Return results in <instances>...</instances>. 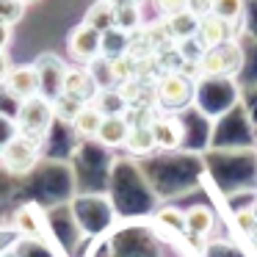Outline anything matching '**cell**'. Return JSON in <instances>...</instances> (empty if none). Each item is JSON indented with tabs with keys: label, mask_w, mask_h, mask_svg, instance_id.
Returning <instances> with one entry per match:
<instances>
[{
	"label": "cell",
	"mask_w": 257,
	"mask_h": 257,
	"mask_svg": "<svg viewBox=\"0 0 257 257\" xmlns=\"http://www.w3.org/2000/svg\"><path fill=\"white\" fill-rule=\"evenodd\" d=\"M14 122H17L20 136L25 139H34L42 144V139L47 136L50 124L56 122V113H53V102L47 97H31V100L20 102L17 111H14Z\"/></svg>",
	"instance_id": "cell-1"
},
{
	"label": "cell",
	"mask_w": 257,
	"mask_h": 257,
	"mask_svg": "<svg viewBox=\"0 0 257 257\" xmlns=\"http://www.w3.org/2000/svg\"><path fill=\"white\" fill-rule=\"evenodd\" d=\"M243 67V53L235 42H227L221 47L213 50H202V56L196 58V69L202 78H224V75H235Z\"/></svg>",
	"instance_id": "cell-2"
},
{
	"label": "cell",
	"mask_w": 257,
	"mask_h": 257,
	"mask_svg": "<svg viewBox=\"0 0 257 257\" xmlns=\"http://www.w3.org/2000/svg\"><path fill=\"white\" fill-rule=\"evenodd\" d=\"M39 161V141L25 139V136H14L3 150H0V163L12 174H28Z\"/></svg>",
	"instance_id": "cell-3"
},
{
	"label": "cell",
	"mask_w": 257,
	"mask_h": 257,
	"mask_svg": "<svg viewBox=\"0 0 257 257\" xmlns=\"http://www.w3.org/2000/svg\"><path fill=\"white\" fill-rule=\"evenodd\" d=\"M3 91L12 97L14 102H25L31 97H39L42 94V83H39V72H36L34 64H14L9 69L6 80H3Z\"/></svg>",
	"instance_id": "cell-4"
},
{
	"label": "cell",
	"mask_w": 257,
	"mask_h": 257,
	"mask_svg": "<svg viewBox=\"0 0 257 257\" xmlns=\"http://www.w3.org/2000/svg\"><path fill=\"white\" fill-rule=\"evenodd\" d=\"M67 50H69V56H72L75 61L91 64L94 58L102 56V34L94 31L91 25H86V23L75 25V28L69 31V36H67Z\"/></svg>",
	"instance_id": "cell-5"
},
{
	"label": "cell",
	"mask_w": 257,
	"mask_h": 257,
	"mask_svg": "<svg viewBox=\"0 0 257 257\" xmlns=\"http://www.w3.org/2000/svg\"><path fill=\"white\" fill-rule=\"evenodd\" d=\"M36 72H39V83H42V97L56 100L64 91V75H67V64L56 56V53H42L34 61Z\"/></svg>",
	"instance_id": "cell-6"
},
{
	"label": "cell",
	"mask_w": 257,
	"mask_h": 257,
	"mask_svg": "<svg viewBox=\"0 0 257 257\" xmlns=\"http://www.w3.org/2000/svg\"><path fill=\"white\" fill-rule=\"evenodd\" d=\"M155 97L163 108H183L191 100V83L180 72H163L155 86Z\"/></svg>",
	"instance_id": "cell-7"
},
{
	"label": "cell",
	"mask_w": 257,
	"mask_h": 257,
	"mask_svg": "<svg viewBox=\"0 0 257 257\" xmlns=\"http://www.w3.org/2000/svg\"><path fill=\"white\" fill-rule=\"evenodd\" d=\"M196 42L202 50H213L227 42H232V23L216 17V14H205L199 17V28H196Z\"/></svg>",
	"instance_id": "cell-8"
},
{
	"label": "cell",
	"mask_w": 257,
	"mask_h": 257,
	"mask_svg": "<svg viewBox=\"0 0 257 257\" xmlns=\"http://www.w3.org/2000/svg\"><path fill=\"white\" fill-rule=\"evenodd\" d=\"M64 94H72L83 102H94V97L100 94V89H97L89 67H67V75H64Z\"/></svg>",
	"instance_id": "cell-9"
},
{
	"label": "cell",
	"mask_w": 257,
	"mask_h": 257,
	"mask_svg": "<svg viewBox=\"0 0 257 257\" xmlns=\"http://www.w3.org/2000/svg\"><path fill=\"white\" fill-rule=\"evenodd\" d=\"M14 229H17L23 238H31V240L42 238V232H45V221H42V210L34 205V202L17 207V213H14Z\"/></svg>",
	"instance_id": "cell-10"
},
{
	"label": "cell",
	"mask_w": 257,
	"mask_h": 257,
	"mask_svg": "<svg viewBox=\"0 0 257 257\" xmlns=\"http://www.w3.org/2000/svg\"><path fill=\"white\" fill-rule=\"evenodd\" d=\"M130 133V122L124 119V113H108L100 124V133H97V141L105 147H124Z\"/></svg>",
	"instance_id": "cell-11"
},
{
	"label": "cell",
	"mask_w": 257,
	"mask_h": 257,
	"mask_svg": "<svg viewBox=\"0 0 257 257\" xmlns=\"http://www.w3.org/2000/svg\"><path fill=\"white\" fill-rule=\"evenodd\" d=\"M150 127L155 136V147H161V150H174L183 141V124L174 116H155Z\"/></svg>",
	"instance_id": "cell-12"
},
{
	"label": "cell",
	"mask_w": 257,
	"mask_h": 257,
	"mask_svg": "<svg viewBox=\"0 0 257 257\" xmlns=\"http://www.w3.org/2000/svg\"><path fill=\"white\" fill-rule=\"evenodd\" d=\"M102 119H105V113H102L100 108L94 105V102H86V105L80 108V113L75 116L72 127H75V133L83 136V139H97Z\"/></svg>",
	"instance_id": "cell-13"
},
{
	"label": "cell",
	"mask_w": 257,
	"mask_h": 257,
	"mask_svg": "<svg viewBox=\"0 0 257 257\" xmlns=\"http://www.w3.org/2000/svg\"><path fill=\"white\" fill-rule=\"evenodd\" d=\"M86 25H91L94 31H100V34H108V31L116 28V20H113V3H108V0H97V3H91L89 12H86L83 17Z\"/></svg>",
	"instance_id": "cell-14"
},
{
	"label": "cell",
	"mask_w": 257,
	"mask_h": 257,
	"mask_svg": "<svg viewBox=\"0 0 257 257\" xmlns=\"http://www.w3.org/2000/svg\"><path fill=\"white\" fill-rule=\"evenodd\" d=\"M196 28H199V17L188 9L166 17V31L172 39H191V36H196Z\"/></svg>",
	"instance_id": "cell-15"
},
{
	"label": "cell",
	"mask_w": 257,
	"mask_h": 257,
	"mask_svg": "<svg viewBox=\"0 0 257 257\" xmlns=\"http://www.w3.org/2000/svg\"><path fill=\"white\" fill-rule=\"evenodd\" d=\"M213 224H216V218H213V210L205 205H194L185 210V229H188L191 235H207L213 229Z\"/></svg>",
	"instance_id": "cell-16"
},
{
	"label": "cell",
	"mask_w": 257,
	"mask_h": 257,
	"mask_svg": "<svg viewBox=\"0 0 257 257\" xmlns=\"http://www.w3.org/2000/svg\"><path fill=\"white\" fill-rule=\"evenodd\" d=\"M124 150L133 152V155H150L155 150V136H152L150 124H139V127H130L127 141H124Z\"/></svg>",
	"instance_id": "cell-17"
},
{
	"label": "cell",
	"mask_w": 257,
	"mask_h": 257,
	"mask_svg": "<svg viewBox=\"0 0 257 257\" xmlns=\"http://www.w3.org/2000/svg\"><path fill=\"white\" fill-rule=\"evenodd\" d=\"M113 20H116V31L136 34L141 28V6L139 3H119V6H113Z\"/></svg>",
	"instance_id": "cell-18"
},
{
	"label": "cell",
	"mask_w": 257,
	"mask_h": 257,
	"mask_svg": "<svg viewBox=\"0 0 257 257\" xmlns=\"http://www.w3.org/2000/svg\"><path fill=\"white\" fill-rule=\"evenodd\" d=\"M53 102V113H56V119H61V122H69L72 124L75 122V116L80 113V108L86 105L83 100H78V97H72V94H58L56 100H50Z\"/></svg>",
	"instance_id": "cell-19"
},
{
	"label": "cell",
	"mask_w": 257,
	"mask_h": 257,
	"mask_svg": "<svg viewBox=\"0 0 257 257\" xmlns=\"http://www.w3.org/2000/svg\"><path fill=\"white\" fill-rule=\"evenodd\" d=\"M111 64V75H113V83H124V80H133L136 78V69H139V61H136L130 53H122V56H113L108 58Z\"/></svg>",
	"instance_id": "cell-20"
},
{
	"label": "cell",
	"mask_w": 257,
	"mask_h": 257,
	"mask_svg": "<svg viewBox=\"0 0 257 257\" xmlns=\"http://www.w3.org/2000/svg\"><path fill=\"white\" fill-rule=\"evenodd\" d=\"M210 14L227 20V23H235V20H240V14H243V0H213Z\"/></svg>",
	"instance_id": "cell-21"
},
{
	"label": "cell",
	"mask_w": 257,
	"mask_h": 257,
	"mask_svg": "<svg viewBox=\"0 0 257 257\" xmlns=\"http://www.w3.org/2000/svg\"><path fill=\"white\" fill-rule=\"evenodd\" d=\"M155 221L163 224L166 229H174L177 235H185V232H188V229H185V213L177 210V207H163V210H158Z\"/></svg>",
	"instance_id": "cell-22"
},
{
	"label": "cell",
	"mask_w": 257,
	"mask_h": 257,
	"mask_svg": "<svg viewBox=\"0 0 257 257\" xmlns=\"http://www.w3.org/2000/svg\"><path fill=\"white\" fill-rule=\"evenodd\" d=\"M25 9L28 6H25L23 0H0V23L14 28L25 17Z\"/></svg>",
	"instance_id": "cell-23"
},
{
	"label": "cell",
	"mask_w": 257,
	"mask_h": 257,
	"mask_svg": "<svg viewBox=\"0 0 257 257\" xmlns=\"http://www.w3.org/2000/svg\"><path fill=\"white\" fill-rule=\"evenodd\" d=\"M235 224L243 235H254L257 232V213L254 210H238L235 213Z\"/></svg>",
	"instance_id": "cell-24"
},
{
	"label": "cell",
	"mask_w": 257,
	"mask_h": 257,
	"mask_svg": "<svg viewBox=\"0 0 257 257\" xmlns=\"http://www.w3.org/2000/svg\"><path fill=\"white\" fill-rule=\"evenodd\" d=\"M17 122H14V116H9V113H0V150L9 144V141L17 136Z\"/></svg>",
	"instance_id": "cell-25"
},
{
	"label": "cell",
	"mask_w": 257,
	"mask_h": 257,
	"mask_svg": "<svg viewBox=\"0 0 257 257\" xmlns=\"http://www.w3.org/2000/svg\"><path fill=\"white\" fill-rule=\"evenodd\" d=\"M155 3H158V9H161V14L172 17V14H177V12H185L191 0H155Z\"/></svg>",
	"instance_id": "cell-26"
},
{
	"label": "cell",
	"mask_w": 257,
	"mask_h": 257,
	"mask_svg": "<svg viewBox=\"0 0 257 257\" xmlns=\"http://www.w3.org/2000/svg\"><path fill=\"white\" fill-rule=\"evenodd\" d=\"M12 36H14V28H12V25H3V23H0V53H6V47L12 45Z\"/></svg>",
	"instance_id": "cell-27"
},
{
	"label": "cell",
	"mask_w": 257,
	"mask_h": 257,
	"mask_svg": "<svg viewBox=\"0 0 257 257\" xmlns=\"http://www.w3.org/2000/svg\"><path fill=\"white\" fill-rule=\"evenodd\" d=\"M108 3H113V6H119V3H139V0H108Z\"/></svg>",
	"instance_id": "cell-28"
},
{
	"label": "cell",
	"mask_w": 257,
	"mask_h": 257,
	"mask_svg": "<svg viewBox=\"0 0 257 257\" xmlns=\"http://www.w3.org/2000/svg\"><path fill=\"white\" fill-rule=\"evenodd\" d=\"M25 6H34V3H39V0H23Z\"/></svg>",
	"instance_id": "cell-29"
}]
</instances>
